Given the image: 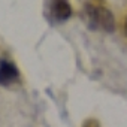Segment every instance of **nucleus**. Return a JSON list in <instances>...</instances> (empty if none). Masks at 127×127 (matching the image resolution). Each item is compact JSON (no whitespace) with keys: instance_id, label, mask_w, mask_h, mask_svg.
Segmentation results:
<instances>
[{"instance_id":"1","label":"nucleus","mask_w":127,"mask_h":127,"mask_svg":"<svg viewBox=\"0 0 127 127\" xmlns=\"http://www.w3.org/2000/svg\"><path fill=\"white\" fill-rule=\"evenodd\" d=\"M85 20L90 29L93 30H103L108 33H112L115 30V18L112 12L103 6L87 3L84 6Z\"/></svg>"},{"instance_id":"3","label":"nucleus","mask_w":127,"mask_h":127,"mask_svg":"<svg viewBox=\"0 0 127 127\" xmlns=\"http://www.w3.org/2000/svg\"><path fill=\"white\" fill-rule=\"evenodd\" d=\"M51 18L57 23H64L72 15V8L67 0H51L49 5Z\"/></svg>"},{"instance_id":"2","label":"nucleus","mask_w":127,"mask_h":127,"mask_svg":"<svg viewBox=\"0 0 127 127\" xmlns=\"http://www.w3.org/2000/svg\"><path fill=\"white\" fill-rule=\"evenodd\" d=\"M20 79V70L12 61L0 60V85H11Z\"/></svg>"},{"instance_id":"4","label":"nucleus","mask_w":127,"mask_h":127,"mask_svg":"<svg viewBox=\"0 0 127 127\" xmlns=\"http://www.w3.org/2000/svg\"><path fill=\"white\" fill-rule=\"evenodd\" d=\"M124 34L127 36V18H126V21H124Z\"/></svg>"}]
</instances>
